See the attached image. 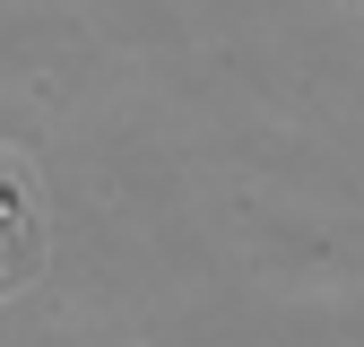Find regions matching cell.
Instances as JSON below:
<instances>
[{
    "mask_svg": "<svg viewBox=\"0 0 364 347\" xmlns=\"http://www.w3.org/2000/svg\"><path fill=\"white\" fill-rule=\"evenodd\" d=\"M18 287H26V278H18V260H9V243H0V304H9Z\"/></svg>",
    "mask_w": 364,
    "mask_h": 347,
    "instance_id": "2",
    "label": "cell"
},
{
    "mask_svg": "<svg viewBox=\"0 0 364 347\" xmlns=\"http://www.w3.org/2000/svg\"><path fill=\"white\" fill-rule=\"evenodd\" d=\"M0 243H9L18 278H43V174L18 139H0Z\"/></svg>",
    "mask_w": 364,
    "mask_h": 347,
    "instance_id": "1",
    "label": "cell"
},
{
    "mask_svg": "<svg viewBox=\"0 0 364 347\" xmlns=\"http://www.w3.org/2000/svg\"><path fill=\"white\" fill-rule=\"evenodd\" d=\"M338 9H364V0H338Z\"/></svg>",
    "mask_w": 364,
    "mask_h": 347,
    "instance_id": "3",
    "label": "cell"
}]
</instances>
